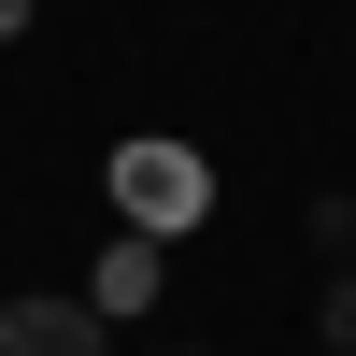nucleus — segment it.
Masks as SVG:
<instances>
[{
	"mask_svg": "<svg viewBox=\"0 0 356 356\" xmlns=\"http://www.w3.org/2000/svg\"><path fill=\"white\" fill-rule=\"evenodd\" d=\"M114 186H129V214H143V228H186V214H200V171L171 157V143H143V157L114 171Z\"/></svg>",
	"mask_w": 356,
	"mask_h": 356,
	"instance_id": "obj_2",
	"label": "nucleus"
},
{
	"mask_svg": "<svg viewBox=\"0 0 356 356\" xmlns=\"http://www.w3.org/2000/svg\"><path fill=\"white\" fill-rule=\"evenodd\" d=\"M143 300H157V243H114L100 285H86V314H143Z\"/></svg>",
	"mask_w": 356,
	"mask_h": 356,
	"instance_id": "obj_3",
	"label": "nucleus"
},
{
	"mask_svg": "<svg viewBox=\"0 0 356 356\" xmlns=\"http://www.w3.org/2000/svg\"><path fill=\"white\" fill-rule=\"evenodd\" d=\"M314 342H328V356H356V271L328 285V314H314Z\"/></svg>",
	"mask_w": 356,
	"mask_h": 356,
	"instance_id": "obj_4",
	"label": "nucleus"
},
{
	"mask_svg": "<svg viewBox=\"0 0 356 356\" xmlns=\"http://www.w3.org/2000/svg\"><path fill=\"white\" fill-rule=\"evenodd\" d=\"M0 356H114V328L86 300H0Z\"/></svg>",
	"mask_w": 356,
	"mask_h": 356,
	"instance_id": "obj_1",
	"label": "nucleus"
},
{
	"mask_svg": "<svg viewBox=\"0 0 356 356\" xmlns=\"http://www.w3.org/2000/svg\"><path fill=\"white\" fill-rule=\"evenodd\" d=\"M15 29H29V0H0V43H15Z\"/></svg>",
	"mask_w": 356,
	"mask_h": 356,
	"instance_id": "obj_5",
	"label": "nucleus"
}]
</instances>
